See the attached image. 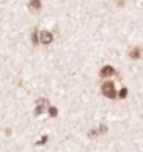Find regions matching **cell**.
<instances>
[{
	"mask_svg": "<svg viewBox=\"0 0 143 152\" xmlns=\"http://www.w3.org/2000/svg\"><path fill=\"white\" fill-rule=\"evenodd\" d=\"M40 42L44 44V46H49L52 42V34L49 31H44V32H40Z\"/></svg>",
	"mask_w": 143,
	"mask_h": 152,
	"instance_id": "cell-2",
	"label": "cell"
},
{
	"mask_svg": "<svg viewBox=\"0 0 143 152\" xmlns=\"http://www.w3.org/2000/svg\"><path fill=\"white\" fill-rule=\"evenodd\" d=\"M106 132V127L105 125H101V127H99V134H105Z\"/></svg>",
	"mask_w": 143,
	"mask_h": 152,
	"instance_id": "cell-10",
	"label": "cell"
},
{
	"mask_svg": "<svg viewBox=\"0 0 143 152\" xmlns=\"http://www.w3.org/2000/svg\"><path fill=\"white\" fill-rule=\"evenodd\" d=\"M126 93H128V91H126V88H125V90H121L120 96H121V98H125V96H126Z\"/></svg>",
	"mask_w": 143,
	"mask_h": 152,
	"instance_id": "cell-9",
	"label": "cell"
},
{
	"mask_svg": "<svg viewBox=\"0 0 143 152\" xmlns=\"http://www.w3.org/2000/svg\"><path fill=\"white\" fill-rule=\"evenodd\" d=\"M32 42H34V44H37V42H39V39H37V32H34V34H32Z\"/></svg>",
	"mask_w": 143,
	"mask_h": 152,
	"instance_id": "cell-8",
	"label": "cell"
},
{
	"mask_svg": "<svg viewBox=\"0 0 143 152\" xmlns=\"http://www.w3.org/2000/svg\"><path fill=\"white\" fill-rule=\"evenodd\" d=\"M130 56H131V58H135V59H138V58H140V48H135L131 53H130Z\"/></svg>",
	"mask_w": 143,
	"mask_h": 152,
	"instance_id": "cell-6",
	"label": "cell"
},
{
	"mask_svg": "<svg viewBox=\"0 0 143 152\" xmlns=\"http://www.w3.org/2000/svg\"><path fill=\"white\" fill-rule=\"evenodd\" d=\"M113 75H116V69L111 68V66H105L101 69V76H113Z\"/></svg>",
	"mask_w": 143,
	"mask_h": 152,
	"instance_id": "cell-4",
	"label": "cell"
},
{
	"mask_svg": "<svg viewBox=\"0 0 143 152\" xmlns=\"http://www.w3.org/2000/svg\"><path fill=\"white\" fill-rule=\"evenodd\" d=\"M46 108H47V102H46V100H39L37 107H35V115H40Z\"/></svg>",
	"mask_w": 143,
	"mask_h": 152,
	"instance_id": "cell-3",
	"label": "cell"
},
{
	"mask_svg": "<svg viewBox=\"0 0 143 152\" xmlns=\"http://www.w3.org/2000/svg\"><path fill=\"white\" fill-rule=\"evenodd\" d=\"M101 91H103V95H105V96H108V98H116V88H115V85H113V83H110V81L103 85Z\"/></svg>",
	"mask_w": 143,
	"mask_h": 152,
	"instance_id": "cell-1",
	"label": "cell"
},
{
	"mask_svg": "<svg viewBox=\"0 0 143 152\" xmlns=\"http://www.w3.org/2000/svg\"><path fill=\"white\" fill-rule=\"evenodd\" d=\"M29 7H30L32 12H39L40 10V0H30L29 2Z\"/></svg>",
	"mask_w": 143,
	"mask_h": 152,
	"instance_id": "cell-5",
	"label": "cell"
},
{
	"mask_svg": "<svg viewBox=\"0 0 143 152\" xmlns=\"http://www.w3.org/2000/svg\"><path fill=\"white\" fill-rule=\"evenodd\" d=\"M47 112L51 113V117H57V108H54V107H49L47 105Z\"/></svg>",
	"mask_w": 143,
	"mask_h": 152,
	"instance_id": "cell-7",
	"label": "cell"
}]
</instances>
